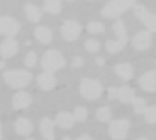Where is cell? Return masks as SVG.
<instances>
[{
  "label": "cell",
  "instance_id": "16",
  "mask_svg": "<svg viewBox=\"0 0 156 140\" xmlns=\"http://www.w3.org/2000/svg\"><path fill=\"white\" fill-rule=\"evenodd\" d=\"M37 81L38 86L44 90H49L53 88L56 84V79L50 73H43L39 75L37 78Z\"/></svg>",
  "mask_w": 156,
  "mask_h": 140
},
{
  "label": "cell",
  "instance_id": "5",
  "mask_svg": "<svg viewBox=\"0 0 156 140\" xmlns=\"http://www.w3.org/2000/svg\"><path fill=\"white\" fill-rule=\"evenodd\" d=\"M81 96L88 100H95L99 98L102 93V86L96 79L84 78L80 86Z\"/></svg>",
  "mask_w": 156,
  "mask_h": 140
},
{
  "label": "cell",
  "instance_id": "14",
  "mask_svg": "<svg viewBox=\"0 0 156 140\" xmlns=\"http://www.w3.org/2000/svg\"><path fill=\"white\" fill-rule=\"evenodd\" d=\"M54 122L49 119V118H43L40 122L39 125V130L42 135V137L47 140H53L54 139Z\"/></svg>",
  "mask_w": 156,
  "mask_h": 140
},
{
  "label": "cell",
  "instance_id": "32",
  "mask_svg": "<svg viewBox=\"0 0 156 140\" xmlns=\"http://www.w3.org/2000/svg\"><path fill=\"white\" fill-rule=\"evenodd\" d=\"M77 140H92V139H91V138H90V136H88V135H83V136L80 137V138H79Z\"/></svg>",
  "mask_w": 156,
  "mask_h": 140
},
{
  "label": "cell",
  "instance_id": "2",
  "mask_svg": "<svg viewBox=\"0 0 156 140\" xmlns=\"http://www.w3.org/2000/svg\"><path fill=\"white\" fill-rule=\"evenodd\" d=\"M113 29L116 33V36L118 37L117 41L109 40L106 42V48L110 53L115 54L120 52L126 45L128 37H127V32L124 24L122 21L119 20L113 25Z\"/></svg>",
  "mask_w": 156,
  "mask_h": 140
},
{
  "label": "cell",
  "instance_id": "29",
  "mask_svg": "<svg viewBox=\"0 0 156 140\" xmlns=\"http://www.w3.org/2000/svg\"><path fill=\"white\" fill-rule=\"evenodd\" d=\"M36 63H37V55L35 54V52L30 51L26 56L25 64L28 67H33L36 65Z\"/></svg>",
  "mask_w": 156,
  "mask_h": 140
},
{
  "label": "cell",
  "instance_id": "22",
  "mask_svg": "<svg viewBox=\"0 0 156 140\" xmlns=\"http://www.w3.org/2000/svg\"><path fill=\"white\" fill-rule=\"evenodd\" d=\"M45 11L51 14H58L61 11V3L57 0H48L44 3Z\"/></svg>",
  "mask_w": 156,
  "mask_h": 140
},
{
  "label": "cell",
  "instance_id": "23",
  "mask_svg": "<svg viewBox=\"0 0 156 140\" xmlns=\"http://www.w3.org/2000/svg\"><path fill=\"white\" fill-rule=\"evenodd\" d=\"M132 104L133 106V108H134V112L137 113V114H141V113H144V109L147 108L146 107V102L144 98H141V97H134L133 100H132Z\"/></svg>",
  "mask_w": 156,
  "mask_h": 140
},
{
  "label": "cell",
  "instance_id": "6",
  "mask_svg": "<svg viewBox=\"0 0 156 140\" xmlns=\"http://www.w3.org/2000/svg\"><path fill=\"white\" fill-rule=\"evenodd\" d=\"M129 128L130 124L127 119L114 120L110 125L109 133L112 138L116 140H122L126 138Z\"/></svg>",
  "mask_w": 156,
  "mask_h": 140
},
{
  "label": "cell",
  "instance_id": "25",
  "mask_svg": "<svg viewBox=\"0 0 156 140\" xmlns=\"http://www.w3.org/2000/svg\"><path fill=\"white\" fill-rule=\"evenodd\" d=\"M87 116H88V111H87V109L84 108H81V107L77 108L74 110V113H73V115H72L74 121L76 120V121H78V122H82V121H84V120L86 119Z\"/></svg>",
  "mask_w": 156,
  "mask_h": 140
},
{
  "label": "cell",
  "instance_id": "19",
  "mask_svg": "<svg viewBox=\"0 0 156 140\" xmlns=\"http://www.w3.org/2000/svg\"><path fill=\"white\" fill-rule=\"evenodd\" d=\"M25 13H26L27 18L31 22L36 23L41 18V11H40V9L37 5H33L31 3L26 4V5H25Z\"/></svg>",
  "mask_w": 156,
  "mask_h": 140
},
{
  "label": "cell",
  "instance_id": "1",
  "mask_svg": "<svg viewBox=\"0 0 156 140\" xmlns=\"http://www.w3.org/2000/svg\"><path fill=\"white\" fill-rule=\"evenodd\" d=\"M66 64V60L58 50L50 49L47 51L42 58V67L46 73L52 74L60 69Z\"/></svg>",
  "mask_w": 156,
  "mask_h": 140
},
{
  "label": "cell",
  "instance_id": "10",
  "mask_svg": "<svg viewBox=\"0 0 156 140\" xmlns=\"http://www.w3.org/2000/svg\"><path fill=\"white\" fill-rule=\"evenodd\" d=\"M20 25L18 22L10 16H1L0 17V33L9 37L15 36L19 31Z\"/></svg>",
  "mask_w": 156,
  "mask_h": 140
},
{
  "label": "cell",
  "instance_id": "26",
  "mask_svg": "<svg viewBox=\"0 0 156 140\" xmlns=\"http://www.w3.org/2000/svg\"><path fill=\"white\" fill-rule=\"evenodd\" d=\"M145 119L148 123L154 124L156 121V108L154 106L146 108L144 111Z\"/></svg>",
  "mask_w": 156,
  "mask_h": 140
},
{
  "label": "cell",
  "instance_id": "33",
  "mask_svg": "<svg viewBox=\"0 0 156 140\" xmlns=\"http://www.w3.org/2000/svg\"><path fill=\"white\" fill-rule=\"evenodd\" d=\"M4 65H5V63H4L3 61H1V62H0V68L4 67Z\"/></svg>",
  "mask_w": 156,
  "mask_h": 140
},
{
  "label": "cell",
  "instance_id": "18",
  "mask_svg": "<svg viewBox=\"0 0 156 140\" xmlns=\"http://www.w3.org/2000/svg\"><path fill=\"white\" fill-rule=\"evenodd\" d=\"M74 123V119L71 114L67 113V112H62L59 113L57 118L56 120L54 122V124H56L57 126H58L61 128H70L73 126Z\"/></svg>",
  "mask_w": 156,
  "mask_h": 140
},
{
  "label": "cell",
  "instance_id": "17",
  "mask_svg": "<svg viewBox=\"0 0 156 140\" xmlns=\"http://www.w3.org/2000/svg\"><path fill=\"white\" fill-rule=\"evenodd\" d=\"M16 131L20 136H28L33 131V126L29 120L21 118L16 121Z\"/></svg>",
  "mask_w": 156,
  "mask_h": 140
},
{
  "label": "cell",
  "instance_id": "27",
  "mask_svg": "<svg viewBox=\"0 0 156 140\" xmlns=\"http://www.w3.org/2000/svg\"><path fill=\"white\" fill-rule=\"evenodd\" d=\"M87 29L90 34H100L104 32L105 27L101 23L99 22H91L87 26Z\"/></svg>",
  "mask_w": 156,
  "mask_h": 140
},
{
  "label": "cell",
  "instance_id": "8",
  "mask_svg": "<svg viewBox=\"0 0 156 140\" xmlns=\"http://www.w3.org/2000/svg\"><path fill=\"white\" fill-rule=\"evenodd\" d=\"M108 97L110 99L118 98L123 103L132 102L134 97V90L130 88L129 87H122L120 88L111 87L108 89Z\"/></svg>",
  "mask_w": 156,
  "mask_h": 140
},
{
  "label": "cell",
  "instance_id": "7",
  "mask_svg": "<svg viewBox=\"0 0 156 140\" xmlns=\"http://www.w3.org/2000/svg\"><path fill=\"white\" fill-rule=\"evenodd\" d=\"M135 14L139 19L144 22V24L148 27L150 32H154L156 29V16L155 15L150 13L144 5H134Z\"/></svg>",
  "mask_w": 156,
  "mask_h": 140
},
{
  "label": "cell",
  "instance_id": "36",
  "mask_svg": "<svg viewBox=\"0 0 156 140\" xmlns=\"http://www.w3.org/2000/svg\"><path fill=\"white\" fill-rule=\"evenodd\" d=\"M137 140H147V139H145V138H140V139H137Z\"/></svg>",
  "mask_w": 156,
  "mask_h": 140
},
{
  "label": "cell",
  "instance_id": "11",
  "mask_svg": "<svg viewBox=\"0 0 156 140\" xmlns=\"http://www.w3.org/2000/svg\"><path fill=\"white\" fill-rule=\"evenodd\" d=\"M152 44V36L150 31H141L133 39V46L138 50H144Z\"/></svg>",
  "mask_w": 156,
  "mask_h": 140
},
{
  "label": "cell",
  "instance_id": "30",
  "mask_svg": "<svg viewBox=\"0 0 156 140\" xmlns=\"http://www.w3.org/2000/svg\"><path fill=\"white\" fill-rule=\"evenodd\" d=\"M72 66L74 67H80L83 64H84V60L81 58V57H80V56H77V57H75L73 60H72Z\"/></svg>",
  "mask_w": 156,
  "mask_h": 140
},
{
  "label": "cell",
  "instance_id": "34",
  "mask_svg": "<svg viewBox=\"0 0 156 140\" xmlns=\"http://www.w3.org/2000/svg\"><path fill=\"white\" fill-rule=\"evenodd\" d=\"M2 139V128H1V124H0V140Z\"/></svg>",
  "mask_w": 156,
  "mask_h": 140
},
{
  "label": "cell",
  "instance_id": "9",
  "mask_svg": "<svg viewBox=\"0 0 156 140\" xmlns=\"http://www.w3.org/2000/svg\"><path fill=\"white\" fill-rule=\"evenodd\" d=\"M81 32V26L74 20H67L61 26L63 37L68 41H73L78 38Z\"/></svg>",
  "mask_w": 156,
  "mask_h": 140
},
{
  "label": "cell",
  "instance_id": "13",
  "mask_svg": "<svg viewBox=\"0 0 156 140\" xmlns=\"http://www.w3.org/2000/svg\"><path fill=\"white\" fill-rule=\"evenodd\" d=\"M140 85L141 87L149 92H154L156 89V75L155 71H149L145 73L140 78Z\"/></svg>",
  "mask_w": 156,
  "mask_h": 140
},
{
  "label": "cell",
  "instance_id": "35",
  "mask_svg": "<svg viewBox=\"0 0 156 140\" xmlns=\"http://www.w3.org/2000/svg\"><path fill=\"white\" fill-rule=\"evenodd\" d=\"M63 140H70V139H69V138H64V139Z\"/></svg>",
  "mask_w": 156,
  "mask_h": 140
},
{
  "label": "cell",
  "instance_id": "4",
  "mask_svg": "<svg viewBox=\"0 0 156 140\" xmlns=\"http://www.w3.org/2000/svg\"><path fill=\"white\" fill-rule=\"evenodd\" d=\"M136 4L131 0H113L108 2L101 10V15L104 17H117L127 9L134 6Z\"/></svg>",
  "mask_w": 156,
  "mask_h": 140
},
{
  "label": "cell",
  "instance_id": "37",
  "mask_svg": "<svg viewBox=\"0 0 156 140\" xmlns=\"http://www.w3.org/2000/svg\"><path fill=\"white\" fill-rule=\"evenodd\" d=\"M27 140H34V139H27Z\"/></svg>",
  "mask_w": 156,
  "mask_h": 140
},
{
  "label": "cell",
  "instance_id": "3",
  "mask_svg": "<svg viewBox=\"0 0 156 140\" xmlns=\"http://www.w3.org/2000/svg\"><path fill=\"white\" fill-rule=\"evenodd\" d=\"M5 81L13 88H22L26 87L32 79L29 72L25 70H10L3 75Z\"/></svg>",
  "mask_w": 156,
  "mask_h": 140
},
{
  "label": "cell",
  "instance_id": "12",
  "mask_svg": "<svg viewBox=\"0 0 156 140\" xmlns=\"http://www.w3.org/2000/svg\"><path fill=\"white\" fill-rule=\"evenodd\" d=\"M17 50H18V44L12 37L6 38L5 41L2 42L0 46V53L4 58L12 57L16 54Z\"/></svg>",
  "mask_w": 156,
  "mask_h": 140
},
{
  "label": "cell",
  "instance_id": "20",
  "mask_svg": "<svg viewBox=\"0 0 156 140\" xmlns=\"http://www.w3.org/2000/svg\"><path fill=\"white\" fill-rule=\"evenodd\" d=\"M35 36L43 44H48L52 39V32L45 26H38L35 30Z\"/></svg>",
  "mask_w": 156,
  "mask_h": 140
},
{
  "label": "cell",
  "instance_id": "24",
  "mask_svg": "<svg viewBox=\"0 0 156 140\" xmlns=\"http://www.w3.org/2000/svg\"><path fill=\"white\" fill-rule=\"evenodd\" d=\"M97 118L101 122H108L111 119V110L108 107L101 108L96 113Z\"/></svg>",
  "mask_w": 156,
  "mask_h": 140
},
{
  "label": "cell",
  "instance_id": "28",
  "mask_svg": "<svg viewBox=\"0 0 156 140\" xmlns=\"http://www.w3.org/2000/svg\"><path fill=\"white\" fill-rule=\"evenodd\" d=\"M101 47V44L94 39H88L85 42V48L90 52H97Z\"/></svg>",
  "mask_w": 156,
  "mask_h": 140
},
{
  "label": "cell",
  "instance_id": "21",
  "mask_svg": "<svg viewBox=\"0 0 156 140\" xmlns=\"http://www.w3.org/2000/svg\"><path fill=\"white\" fill-rule=\"evenodd\" d=\"M115 71L118 76L124 80H129L133 77V68L128 63H122L117 65Z\"/></svg>",
  "mask_w": 156,
  "mask_h": 140
},
{
  "label": "cell",
  "instance_id": "31",
  "mask_svg": "<svg viewBox=\"0 0 156 140\" xmlns=\"http://www.w3.org/2000/svg\"><path fill=\"white\" fill-rule=\"evenodd\" d=\"M96 63L99 67H102L105 64V61L102 57H97L96 58Z\"/></svg>",
  "mask_w": 156,
  "mask_h": 140
},
{
  "label": "cell",
  "instance_id": "15",
  "mask_svg": "<svg viewBox=\"0 0 156 140\" xmlns=\"http://www.w3.org/2000/svg\"><path fill=\"white\" fill-rule=\"evenodd\" d=\"M31 97L25 92H18L13 97V106L16 109H21L31 104Z\"/></svg>",
  "mask_w": 156,
  "mask_h": 140
}]
</instances>
